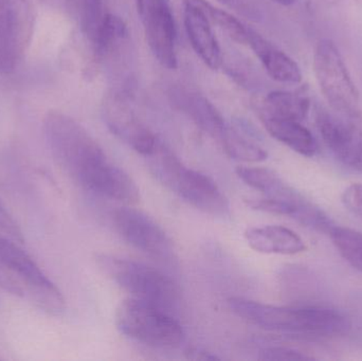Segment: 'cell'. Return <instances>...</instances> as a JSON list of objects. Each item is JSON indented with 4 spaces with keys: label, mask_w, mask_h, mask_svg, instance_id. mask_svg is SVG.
Returning a JSON list of instances; mask_svg holds the SVG:
<instances>
[{
    "label": "cell",
    "mask_w": 362,
    "mask_h": 361,
    "mask_svg": "<svg viewBox=\"0 0 362 361\" xmlns=\"http://www.w3.org/2000/svg\"><path fill=\"white\" fill-rule=\"evenodd\" d=\"M44 131L57 165L83 189L112 201H121L131 192V176L108 160L103 148L78 121L63 112H49Z\"/></svg>",
    "instance_id": "6da1fadb"
},
{
    "label": "cell",
    "mask_w": 362,
    "mask_h": 361,
    "mask_svg": "<svg viewBox=\"0 0 362 361\" xmlns=\"http://www.w3.org/2000/svg\"><path fill=\"white\" fill-rule=\"evenodd\" d=\"M228 303L236 316L270 332L310 338H329L341 336L351 328L346 316L332 307H276L238 297L230 298Z\"/></svg>",
    "instance_id": "7a4b0ae2"
},
{
    "label": "cell",
    "mask_w": 362,
    "mask_h": 361,
    "mask_svg": "<svg viewBox=\"0 0 362 361\" xmlns=\"http://www.w3.org/2000/svg\"><path fill=\"white\" fill-rule=\"evenodd\" d=\"M148 158L151 171L157 180L185 203L210 215H229V199L212 178L183 165L160 142Z\"/></svg>",
    "instance_id": "3957f363"
},
{
    "label": "cell",
    "mask_w": 362,
    "mask_h": 361,
    "mask_svg": "<svg viewBox=\"0 0 362 361\" xmlns=\"http://www.w3.org/2000/svg\"><path fill=\"white\" fill-rule=\"evenodd\" d=\"M100 271L132 298L152 303L165 309H175L180 301V290L169 276L144 263L129 259L98 254L95 258Z\"/></svg>",
    "instance_id": "277c9868"
},
{
    "label": "cell",
    "mask_w": 362,
    "mask_h": 361,
    "mask_svg": "<svg viewBox=\"0 0 362 361\" xmlns=\"http://www.w3.org/2000/svg\"><path fill=\"white\" fill-rule=\"evenodd\" d=\"M116 326L129 338L163 349L178 347L185 336L182 326L167 309L135 298L119 304Z\"/></svg>",
    "instance_id": "5b68a950"
},
{
    "label": "cell",
    "mask_w": 362,
    "mask_h": 361,
    "mask_svg": "<svg viewBox=\"0 0 362 361\" xmlns=\"http://www.w3.org/2000/svg\"><path fill=\"white\" fill-rule=\"evenodd\" d=\"M314 71L323 97L342 116L361 119V97L339 49L329 40L317 45Z\"/></svg>",
    "instance_id": "8992f818"
},
{
    "label": "cell",
    "mask_w": 362,
    "mask_h": 361,
    "mask_svg": "<svg viewBox=\"0 0 362 361\" xmlns=\"http://www.w3.org/2000/svg\"><path fill=\"white\" fill-rule=\"evenodd\" d=\"M33 29L31 0H0V72L13 71L21 63Z\"/></svg>",
    "instance_id": "52a82bcc"
},
{
    "label": "cell",
    "mask_w": 362,
    "mask_h": 361,
    "mask_svg": "<svg viewBox=\"0 0 362 361\" xmlns=\"http://www.w3.org/2000/svg\"><path fill=\"white\" fill-rule=\"evenodd\" d=\"M112 224L121 239L136 249L163 263H173L175 252L163 228L144 212L119 208L112 213Z\"/></svg>",
    "instance_id": "ba28073f"
},
{
    "label": "cell",
    "mask_w": 362,
    "mask_h": 361,
    "mask_svg": "<svg viewBox=\"0 0 362 361\" xmlns=\"http://www.w3.org/2000/svg\"><path fill=\"white\" fill-rule=\"evenodd\" d=\"M136 6L153 54L163 67L176 69V28L169 0H136Z\"/></svg>",
    "instance_id": "9c48e42d"
},
{
    "label": "cell",
    "mask_w": 362,
    "mask_h": 361,
    "mask_svg": "<svg viewBox=\"0 0 362 361\" xmlns=\"http://www.w3.org/2000/svg\"><path fill=\"white\" fill-rule=\"evenodd\" d=\"M358 120L317 110V127L325 146L344 167L362 174V125Z\"/></svg>",
    "instance_id": "30bf717a"
},
{
    "label": "cell",
    "mask_w": 362,
    "mask_h": 361,
    "mask_svg": "<svg viewBox=\"0 0 362 361\" xmlns=\"http://www.w3.org/2000/svg\"><path fill=\"white\" fill-rule=\"evenodd\" d=\"M103 117L110 131L138 154L148 157L154 152L159 142L156 136L136 117L124 100L117 95L106 99Z\"/></svg>",
    "instance_id": "8fae6325"
},
{
    "label": "cell",
    "mask_w": 362,
    "mask_h": 361,
    "mask_svg": "<svg viewBox=\"0 0 362 361\" xmlns=\"http://www.w3.org/2000/svg\"><path fill=\"white\" fill-rule=\"evenodd\" d=\"M183 21L196 54L211 69H218L221 65V51L213 32L212 23L202 11L185 4H183Z\"/></svg>",
    "instance_id": "7c38bea8"
},
{
    "label": "cell",
    "mask_w": 362,
    "mask_h": 361,
    "mask_svg": "<svg viewBox=\"0 0 362 361\" xmlns=\"http://www.w3.org/2000/svg\"><path fill=\"white\" fill-rule=\"evenodd\" d=\"M245 239L253 250L261 254L293 256L306 249L303 239L295 231L276 225L247 229Z\"/></svg>",
    "instance_id": "4fadbf2b"
},
{
    "label": "cell",
    "mask_w": 362,
    "mask_h": 361,
    "mask_svg": "<svg viewBox=\"0 0 362 361\" xmlns=\"http://www.w3.org/2000/svg\"><path fill=\"white\" fill-rule=\"evenodd\" d=\"M247 45L259 57L270 78L276 82L288 84L301 82L302 73L298 64L255 30L250 29Z\"/></svg>",
    "instance_id": "5bb4252c"
},
{
    "label": "cell",
    "mask_w": 362,
    "mask_h": 361,
    "mask_svg": "<svg viewBox=\"0 0 362 361\" xmlns=\"http://www.w3.org/2000/svg\"><path fill=\"white\" fill-rule=\"evenodd\" d=\"M0 264L10 271L25 286V296L33 288L52 283L35 261L16 243L0 235Z\"/></svg>",
    "instance_id": "9a60e30c"
},
{
    "label": "cell",
    "mask_w": 362,
    "mask_h": 361,
    "mask_svg": "<svg viewBox=\"0 0 362 361\" xmlns=\"http://www.w3.org/2000/svg\"><path fill=\"white\" fill-rule=\"evenodd\" d=\"M174 95V102L180 110L187 114L204 133L221 141L229 125L225 122V119L216 107L197 93L177 91Z\"/></svg>",
    "instance_id": "2e32d148"
},
{
    "label": "cell",
    "mask_w": 362,
    "mask_h": 361,
    "mask_svg": "<svg viewBox=\"0 0 362 361\" xmlns=\"http://www.w3.org/2000/svg\"><path fill=\"white\" fill-rule=\"evenodd\" d=\"M262 120L269 135L293 152L305 157L318 152L316 138L300 121L268 116H262Z\"/></svg>",
    "instance_id": "e0dca14e"
},
{
    "label": "cell",
    "mask_w": 362,
    "mask_h": 361,
    "mask_svg": "<svg viewBox=\"0 0 362 361\" xmlns=\"http://www.w3.org/2000/svg\"><path fill=\"white\" fill-rule=\"evenodd\" d=\"M238 177L255 190L259 191L264 197L302 203L306 199L299 192L291 188L278 174L264 167H238Z\"/></svg>",
    "instance_id": "ac0fdd59"
},
{
    "label": "cell",
    "mask_w": 362,
    "mask_h": 361,
    "mask_svg": "<svg viewBox=\"0 0 362 361\" xmlns=\"http://www.w3.org/2000/svg\"><path fill=\"white\" fill-rule=\"evenodd\" d=\"M310 110V100L305 91H272L264 101L262 116L291 119L303 122Z\"/></svg>",
    "instance_id": "d6986e66"
},
{
    "label": "cell",
    "mask_w": 362,
    "mask_h": 361,
    "mask_svg": "<svg viewBox=\"0 0 362 361\" xmlns=\"http://www.w3.org/2000/svg\"><path fill=\"white\" fill-rule=\"evenodd\" d=\"M183 4L195 6L202 11L212 25L221 28L227 35L238 44L246 45L248 42L250 28H247L242 21L227 11L216 8L206 0H182Z\"/></svg>",
    "instance_id": "ffe728a7"
},
{
    "label": "cell",
    "mask_w": 362,
    "mask_h": 361,
    "mask_svg": "<svg viewBox=\"0 0 362 361\" xmlns=\"http://www.w3.org/2000/svg\"><path fill=\"white\" fill-rule=\"evenodd\" d=\"M329 233L340 256L351 266L362 271V232L333 225Z\"/></svg>",
    "instance_id": "44dd1931"
},
{
    "label": "cell",
    "mask_w": 362,
    "mask_h": 361,
    "mask_svg": "<svg viewBox=\"0 0 362 361\" xmlns=\"http://www.w3.org/2000/svg\"><path fill=\"white\" fill-rule=\"evenodd\" d=\"M219 143L223 146L225 152L236 160L246 161V162H261L266 160L268 157L267 152L259 144L247 139L240 135L238 131L228 127L225 135L221 138Z\"/></svg>",
    "instance_id": "7402d4cb"
},
{
    "label": "cell",
    "mask_w": 362,
    "mask_h": 361,
    "mask_svg": "<svg viewBox=\"0 0 362 361\" xmlns=\"http://www.w3.org/2000/svg\"><path fill=\"white\" fill-rule=\"evenodd\" d=\"M107 12L102 0H84L82 12V29L91 42H95L103 25Z\"/></svg>",
    "instance_id": "603a6c76"
},
{
    "label": "cell",
    "mask_w": 362,
    "mask_h": 361,
    "mask_svg": "<svg viewBox=\"0 0 362 361\" xmlns=\"http://www.w3.org/2000/svg\"><path fill=\"white\" fill-rule=\"evenodd\" d=\"M127 25L121 17L107 13L97 40L93 42L98 53H104L117 40L127 35Z\"/></svg>",
    "instance_id": "cb8c5ba5"
},
{
    "label": "cell",
    "mask_w": 362,
    "mask_h": 361,
    "mask_svg": "<svg viewBox=\"0 0 362 361\" xmlns=\"http://www.w3.org/2000/svg\"><path fill=\"white\" fill-rule=\"evenodd\" d=\"M259 360L270 361H303L313 360V356L308 355L298 350L284 347L265 348L259 352Z\"/></svg>",
    "instance_id": "d4e9b609"
},
{
    "label": "cell",
    "mask_w": 362,
    "mask_h": 361,
    "mask_svg": "<svg viewBox=\"0 0 362 361\" xmlns=\"http://www.w3.org/2000/svg\"><path fill=\"white\" fill-rule=\"evenodd\" d=\"M342 203L355 215L362 218V184H353L342 193Z\"/></svg>",
    "instance_id": "484cf974"
},
{
    "label": "cell",
    "mask_w": 362,
    "mask_h": 361,
    "mask_svg": "<svg viewBox=\"0 0 362 361\" xmlns=\"http://www.w3.org/2000/svg\"><path fill=\"white\" fill-rule=\"evenodd\" d=\"M0 229L6 232L11 239L23 243V233L21 227L11 215L10 212L6 210V208L2 205L1 201H0Z\"/></svg>",
    "instance_id": "4316f807"
},
{
    "label": "cell",
    "mask_w": 362,
    "mask_h": 361,
    "mask_svg": "<svg viewBox=\"0 0 362 361\" xmlns=\"http://www.w3.org/2000/svg\"><path fill=\"white\" fill-rule=\"evenodd\" d=\"M189 358L195 360H218V357L213 355L212 353L209 352L202 351L199 349H192L189 351Z\"/></svg>",
    "instance_id": "83f0119b"
},
{
    "label": "cell",
    "mask_w": 362,
    "mask_h": 361,
    "mask_svg": "<svg viewBox=\"0 0 362 361\" xmlns=\"http://www.w3.org/2000/svg\"><path fill=\"white\" fill-rule=\"evenodd\" d=\"M336 1H338V0H308V4L312 6V8H317L320 6H329V4Z\"/></svg>",
    "instance_id": "f1b7e54d"
},
{
    "label": "cell",
    "mask_w": 362,
    "mask_h": 361,
    "mask_svg": "<svg viewBox=\"0 0 362 361\" xmlns=\"http://www.w3.org/2000/svg\"><path fill=\"white\" fill-rule=\"evenodd\" d=\"M272 1L276 2V4H281V6H288L295 4L297 0H272Z\"/></svg>",
    "instance_id": "f546056e"
},
{
    "label": "cell",
    "mask_w": 362,
    "mask_h": 361,
    "mask_svg": "<svg viewBox=\"0 0 362 361\" xmlns=\"http://www.w3.org/2000/svg\"><path fill=\"white\" fill-rule=\"evenodd\" d=\"M221 1L227 2V1H229V0H221Z\"/></svg>",
    "instance_id": "4dcf8cb0"
}]
</instances>
